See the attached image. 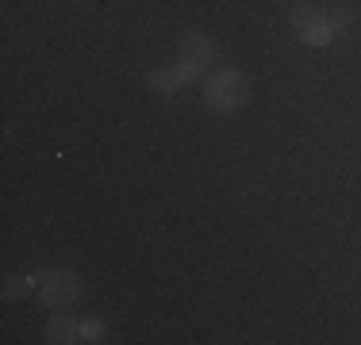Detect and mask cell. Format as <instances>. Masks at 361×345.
Returning a JSON list of instances; mask_svg holds the SVG:
<instances>
[{
    "instance_id": "obj_1",
    "label": "cell",
    "mask_w": 361,
    "mask_h": 345,
    "mask_svg": "<svg viewBox=\"0 0 361 345\" xmlns=\"http://www.w3.org/2000/svg\"><path fill=\"white\" fill-rule=\"evenodd\" d=\"M246 100H250V81H246L238 69H212V73L204 77V104H208V111L231 115V111H238Z\"/></svg>"
},
{
    "instance_id": "obj_6",
    "label": "cell",
    "mask_w": 361,
    "mask_h": 345,
    "mask_svg": "<svg viewBox=\"0 0 361 345\" xmlns=\"http://www.w3.org/2000/svg\"><path fill=\"white\" fill-rule=\"evenodd\" d=\"M47 341H58V345H70V341H81V322L70 315H58L47 322Z\"/></svg>"
},
{
    "instance_id": "obj_3",
    "label": "cell",
    "mask_w": 361,
    "mask_h": 345,
    "mask_svg": "<svg viewBox=\"0 0 361 345\" xmlns=\"http://www.w3.org/2000/svg\"><path fill=\"white\" fill-rule=\"evenodd\" d=\"M39 299L47 307H70L81 299V280L70 269H58V272H39Z\"/></svg>"
},
{
    "instance_id": "obj_4",
    "label": "cell",
    "mask_w": 361,
    "mask_h": 345,
    "mask_svg": "<svg viewBox=\"0 0 361 345\" xmlns=\"http://www.w3.org/2000/svg\"><path fill=\"white\" fill-rule=\"evenodd\" d=\"M200 69H192L188 62H169V65H158V69H150V77H146V81H150V89L158 92V96H173L177 89H185V84H192V81H200Z\"/></svg>"
},
{
    "instance_id": "obj_8",
    "label": "cell",
    "mask_w": 361,
    "mask_h": 345,
    "mask_svg": "<svg viewBox=\"0 0 361 345\" xmlns=\"http://www.w3.org/2000/svg\"><path fill=\"white\" fill-rule=\"evenodd\" d=\"M81 338L85 341H100V338H104V322H100V318H85V322H81Z\"/></svg>"
},
{
    "instance_id": "obj_5",
    "label": "cell",
    "mask_w": 361,
    "mask_h": 345,
    "mask_svg": "<svg viewBox=\"0 0 361 345\" xmlns=\"http://www.w3.org/2000/svg\"><path fill=\"white\" fill-rule=\"evenodd\" d=\"M177 58L208 77L212 62H216V42H212L208 34H185V39H180V46H177Z\"/></svg>"
},
{
    "instance_id": "obj_7",
    "label": "cell",
    "mask_w": 361,
    "mask_h": 345,
    "mask_svg": "<svg viewBox=\"0 0 361 345\" xmlns=\"http://www.w3.org/2000/svg\"><path fill=\"white\" fill-rule=\"evenodd\" d=\"M31 288H35V280H31V276H12V280L4 284V296L8 299H20V296H27Z\"/></svg>"
},
{
    "instance_id": "obj_9",
    "label": "cell",
    "mask_w": 361,
    "mask_h": 345,
    "mask_svg": "<svg viewBox=\"0 0 361 345\" xmlns=\"http://www.w3.org/2000/svg\"><path fill=\"white\" fill-rule=\"evenodd\" d=\"M350 15H354L350 8H338V12H334V20H331V27H342V23H350Z\"/></svg>"
},
{
    "instance_id": "obj_2",
    "label": "cell",
    "mask_w": 361,
    "mask_h": 345,
    "mask_svg": "<svg viewBox=\"0 0 361 345\" xmlns=\"http://www.w3.org/2000/svg\"><path fill=\"white\" fill-rule=\"evenodd\" d=\"M288 20H292V31L300 34V42H307V46H331L334 27H331V20H326V12L315 8L312 0H296Z\"/></svg>"
}]
</instances>
